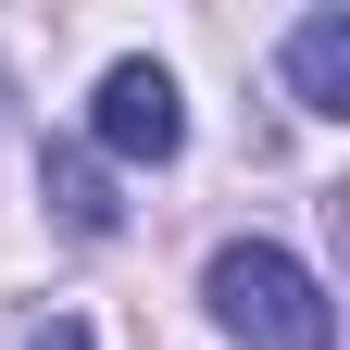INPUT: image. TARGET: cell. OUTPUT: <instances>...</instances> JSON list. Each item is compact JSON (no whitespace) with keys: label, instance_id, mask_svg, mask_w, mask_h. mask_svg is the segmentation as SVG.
Returning <instances> with one entry per match:
<instances>
[{"label":"cell","instance_id":"cell-1","mask_svg":"<svg viewBox=\"0 0 350 350\" xmlns=\"http://www.w3.org/2000/svg\"><path fill=\"white\" fill-rule=\"evenodd\" d=\"M200 300H213V325H226L238 350H338L325 288L300 275L275 238H226V250H213V275H200Z\"/></svg>","mask_w":350,"mask_h":350},{"label":"cell","instance_id":"cell-2","mask_svg":"<svg viewBox=\"0 0 350 350\" xmlns=\"http://www.w3.org/2000/svg\"><path fill=\"white\" fill-rule=\"evenodd\" d=\"M88 138H100L113 163H175L188 150V100H175L163 63H113L100 100H88Z\"/></svg>","mask_w":350,"mask_h":350},{"label":"cell","instance_id":"cell-3","mask_svg":"<svg viewBox=\"0 0 350 350\" xmlns=\"http://www.w3.org/2000/svg\"><path fill=\"white\" fill-rule=\"evenodd\" d=\"M288 88H300V113H350V13H300Z\"/></svg>","mask_w":350,"mask_h":350},{"label":"cell","instance_id":"cell-4","mask_svg":"<svg viewBox=\"0 0 350 350\" xmlns=\"http://www.w3.org/2000/svg\"><path fill=\"white\" fill-rule=\"evenodd\" d=\"M51 226H63V238H113V226H125L113 175L88 163V150H51Z\"/></svg>","mask_w":350,"mask_h":350},{"label":"cell","instance_id":"cell-5","mask_svg":"<svg viewBox=\"0 0 350 350\" xmlns=\"http://www.w3.org/2000/svg\"><path fill=\"white\" fill-rule=\"evenodd\" d=\"M25 350H100V338H88V325H75V313H51V325H38V338H25Z\"/></svg>","mask_w":350,"mask_h":350}]
</instances>
